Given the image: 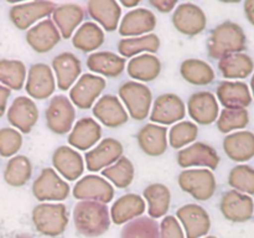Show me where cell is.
<instances>
[{
  "instance_id": "cell-1",
  "label": "cell",
  "mask_w": 254,
  "mask_h": 238,
  "mask_svg": "<svg viewBox=\"0 0 254 238\" xmlns=\"http://www.w3.org/2000/svg\"><path fill=\"white\" fill-rule=\"evenodd\" d=\"M247 47V36L238 24L225 21L211 31L207 41L210 57L221 60L230 55L241 54Z\"/></svg>"
},
{
  "instance_id": "cell-2",
  "label": "cell",
  "mask_w": 254,
  "mask_h": 238,
  "mask_svg": "<svg viewBox=\"0 0 254 238\" xmlns=\"http://www.w3.org/2000/svg\"><path fill=\"white\" fill-rule=\"evenodd\" d=\"M76 230L84 237H98L111 226V216L106 203L97 201H81L73 208Z\"/></svg>"
},
{
  "instance_id": "cell-3",
  "label": "cell",
  "mask_w": 254,
  "mask_h": 238,
  "mask_svg": "<svg viewBox=\"0 0 254 238\" xmlns=\"http://www.w3.org/2000/svg\"><path fill=\"white\" fill-rule=\"evenodd\" d=\"M32 222L41 235L57 237L68 225V211L64 203H40L32 210Z\"/></svg>"
},
{
  "instance_id": "cell-4",
  "label": "cell",
  "mask_w": 254,
  "mask_h": 238,
  "mask_svg": "<svg viewBox=\"0 0 254 238\" xmlns=\"http://www.w3.org/2000/svg\"><path fill=\"white\" fill-rule=\"evenodd\" d=\"M119 97L126 104L128 116L135 120H144L149 116L153 101L150 88L136 81L124 82L118 91Z\"/></svg>"
},
{
  "instance_id": "cell-5",
  "label": "cell",
  "mask_w": 254,
  "mask_h": 238,
  "mask_svg": "<svg viewBox=\"0 0 254 238\" xmlns=\"http://www.w3.org/2000/svg\"><path fill=\"white\" fill-rule=\"evenodd\" d=\"M179 186L198 201H207L215 195L217 182L208 169H186L179 175Z\"/></svg>"
},
{
  "instance_id": "cell-6",
  "label": "cell",
  "mask_w": 254,
  "mask_h": 238,
  "mask_svg": "<svg viewBox=\"0 0 254 238\" xmlns=\"http://www.w3.org/2000/svg\"><path fill=\"white\" fill-rule=\"evenodd\" d=\"M32 193L39 201H64L69 195V185L55 171V169H42L32 183Z\"/></svg>"
},
{
  "instance_id": "cell-7",
  "label": "cell",
  "mask_w": 254,
  "mask_h": 238,
  "mask_svg": "<svg viewBox=\"0 0 254 238\" xmlns=\"http://www.w3.org/2000/svg\"><path fill=\"white\" fill-rule=\"evenodd\" d=\"M74 118V107L66 96H55L50 101L46 109V124L50 130L59 135L68 133L73 125Z\"/></svg>"
},
{
  "instance_id": "cell-8",
  "label": "cell",
  "mask_w": 254,
  "mask_h": 238,
  "mask_svg": "<svg viewBox=\"0 0 254 238\" xmlns=\"http://www.w3.org/2000/svg\"><path fill=\"white\" fill-rule=\"evenodd\" d=\"M106 86V79L102 77L92 73L82 74L69 89V101L79 109L92 108Z\"/></svg>"
},
{
  "instance_id": "cell-9",
  "label": "cell",
  "mask_w": 254,
  "mask_h": 238,
  "mask_svg": "<svg viewBox=\"0 0 254 238\" xmlns=\"http://www.w3.org/2000/svg\"><path fill=\"white\" fill-rule=\"evenodd\" d=\"M56 9L54 1H30L17 2L10 7L9 17L10 21L19 30H27L32 24L47 17Z\"/></svg>"
},
{
  "instance_id": "cell-10",
  "label": "cell",
  "mask_w": 254,
  "mask_h": 238,
  "mask_svg": "<svg viewBox=\"0 0 254 238\" xmlns=\"http://www.w3.org/2000/svg\"><path fill=\"white\" fill-rule=\"evenodd\" d=\"M173 24L181 34L195 36L206 29L207 17L203 10L196 4L183 2L174 11Z\"/></svg>"
},
{
  "instance_id": "cell-11",
  "label": "cell",
  "mask_w": 254,
  "mask_h": 238,
  "mask_svg": "<svg viewBox=\"0 0 254 238\" xmlns=\"http://www.w3.org/2000/svg\"><path fill=\"white\" fill-rule=\"evenodd\" d=\"M220 210L223 217L231 222H247L253 217L254 201L246 193L230 190L223 193L220 202Z\"/></svg>"
},
{
  "instance_id": "cell-12",
  "label": "cell",
  "mask_w": 254,
  "mask_h": 238,
  "mask_svg": "<svg viewBox=\"0 0 254 238\" xmlns=\"http://www.w3.org/2000/svg\"><path fill=\"white\" fill-rule=\"evenodd\" d=\"M73 196L81 201H97L108 203L114 197V188L106 178L98 175H87L79 178L73 187Z\"/></svg>"
},
{
  "instance_id": "cell-13",
  "label": "cell",
  "mask_w": 254,
  "mask_h": 238,
  "mask_svg": "<svg viewBox=\"0 0 254 238\" xmlns=\"http://www.w3.org/2000/svg\"><path fill=\"white\" fill-rule=\"evenodd\" d=\"M56 89L52 69L46 63H35L30 67L27 73V81L25 83V91L31 98L42 101L47 99Z\"/></svg>"
},
{
  "instance_id": "cell-14",
  "label": "cell",
  "mask_w": 254,
  "mask_h": 238,
  "mask_svg": "<svg viewBox=\"0 0 254 238\" xmlns=\"http://www.w3.org/2000/svg\"><path fill=\"white\" fill-rule=\"evenodd\" d=\"M186 107L183 99L174 93H165L159 96L154 102L150 113V120L154 124L169 125L184 119Z\"/></svg>"
},
{
  "instance_id": "cell-15",
  "label": "cell",
  "mask_w": 254,
  "mask_h": 238,
  "mask_svg": "<svg viewBox=\"0 0 254 238\" xmlns=\"http://www.w3.org/2000/svg\"><path fill=\"white\" fill-rule=\"evenodd\" d=\"M176 216L184 226L186 238L205 237L211 228V220L207 211L195 203H188L180 207Z\"/></svg>"
},
{
  "instance_id": "cell-16",
  "label": "cell",
  "mask_w": 254,
  "mask_h": 238,
  "mask_svg": "<svg viewBox=\"0 0 254 238\" xmlns=\"http://www.w3.org/2000/svg\"><path fill=\"white\" fill-rule=\"evenodd\" d=\"M39 119V109L31 98L20 96L14 99L7 109V120L17 131L27 134Z\"/></svg>"
},
{
  "instance_id": "cell-17",
  "label": "cell",
  "mask_w": 254,
  "mask_h": 238,
  "mask_svg": "<svg viewBox=\"0 0 254 238\" xmlns=\"http://www.w3.org/2000/svg\"><path fill=\"white\" fill-rule=\"evenodd\" d=\"M123 155V145L113 138H106L86 153L87 170L99 171L113 165Z\"/></svg>"
},
{
  "instance_id": "cell-18",
  "label": "cell",
  "mask_w": 254,
  "mask_h": 238,
  "mask_svg": "<svg viewBox=\"0 0 254 238\" xmlns=\"http://www.w3.org/2000/svg\"><path fill=\"white\" fill-rule=\"evenodd\" d=\"M178 164L181 168L205 166L211 170H215L220 164V156L211 145L202 141H196L192 145L179 151Z\"/></svg>"
},
{
  "instance_id": "cell-19",
  "label": "cell",
  "mask_w": 254,
  "mask_h": 238,
  "mask_svg": "<svg viewBox=\"0 0 254 238\" xmlns=\"http://www.w3.org/2000/svg\"><path fill=\"white\" fill-rule=\"evenodd\" d=\"M188 111L191 118L201 125H208L217 120L220 108L216 96L211 92H196L189 98Z\"/></svg>"
},
{
  "instance_id": "cell-20",
  "label": "cell",
  "mask_w": 254,
  "mask_h": 238,
  "mask_svg": "<svg viewBox=\"0 0 254 238\" xmlns=\"http://www.w3.org/2000/svg\"><path fill=\"white\" fill-rule=\"evenodd\" d=\"M156 17L153 11L144 7L130 10L124 15L119 24V35L127 37L143 36L148 35L155 29Z\"/></svg>"
},
{
  "instance_id": "cell-21",
  "label": "cell",
  "mask_w": 254,
  "mask_h": 238,
  "mask_svg": "<svg viewBox=\"0 0 254 238\" xmlns=\"http://www.w3.org/2000/svg\"><path fill=\"white\" fill-rule=\"evenodd\" d=\"M26 41L37 54H45L51 51L61 41V34L54 21L46 19L27 30Z\"/></svg>"
},
{
  "instance_id": "cell-22",
  "label": "cell",
  "mask_w": 254,
  "mask_h": 238,
  "mask_svg": "<svg viewBox=\"0 0 254 238\" xmlns=\"http://www.w3.org/2000/svg\"><path fill=\"white\" fill-rule=\"evenodd\" d=\"M93 116L108 128H117L128 121V112L113 94L101 97L93 106Z\"/></svg>"
},
{
  "instance_id": "cell-23",
  "label": "cell",
  "mask_w": 254,
  "mask_h": 238,
  "mask_svg": "<svg viewBox=\"0 0 254 238\" xmlns=\"http://www.w3.org/2000/svg\"><path fill=\"white\" fill-rule=\"evenodd\" d=\"M52 69L56 74L59 89L67 91L71 89L81 74V61L72 52H62L52 60Z\"/></svg>"
},
{
  "instance_id": "cell-24",
  "label": "cell",
  "mask_w": 254,
  "mask_h": 238,
  "mask_svg": "<svg viewBox=\"0 0 254 238\" xmlns=\"http://www.w3.org/2000/svg\"><path fill=\"white\" fill-rule=\"evenodd\" d=\"M52 165L55 171L64 178L74 181L81 178L84 171V161L81 154L69 146H60L52 155Z\"/></svg>"
},
{
  "instance_id": "cell-25",
  "label": "cell",
  "mask_w": 254,
  "mask_h": 238,
  "mask_svg": "<svg viewBox=\"0 0 254 238\" xmlns=\"http://www.w3.org/2000/svg\"><path fill=\"white\" fill-rule=\"evenodd\" d=\"M217 99L225 108H247L252 103V94L247 83L223 81L216 89Z\"/></svg>"
},
{
  "instance_id": "cell-26",
  "label": "cell",
  "mask_w": 254,
  "mask_h": 238,
  "mask_svg": "<svg viewBox=\"0 0 254 238\" xmlns=\"http://www.w3.org/2000/svg\"><path fill=\"white\" fill-rule=\"evenodd\" d=\"M102 136V128L98 121L92 118H82L77 120L68 135V144L78 150H88L93 148Z\"/></svg>"
},
{
  "instance_id": "cell-27",
  "label": "cell",
  "mask_w": 254,
  "mask_h": 238,
  "mask_svg": "<svg viewBox=\"0 0 254 238\" xmlns=\"http://www.w3.org/2000/svg\"><path fill=\"white\" fill-rule=\"evenodd\" d=\"M139 146L149 156H160L168 149V129L163 125L149 123L136 135Z\"/></svg>"
},
{
  "instance_id": "cell-28",
  "label": "cell",
  "mask_w": 254,
  "mask_h": 238,
  "mask_svg": "<svg viewBox=\"0 0 254 238\" xmlns=\"http://www.w3.org/2000/svg\"><path fill=\"white\" fill-rule=\"evenodd\" d=\"M223 150L233 161L245 163L254 158V133L240 130L230 134L223 140Z\"/></svg>"
},
{
  "instance_id": "cell-29",
  "label": "cell",
  "mask_w": 254,
  "mask_h": 238,
  "mask_svg": "<svg viewBox=\"0 0 254 238\" xmlns=\"http://www.w3.org/2000/svg\"><path fill=\"white\" fill-rule=\"evenodd\" d=\"M145 212V201L136 193L121 196L111 207V221L116 225H124L128 221L140 217Z\"/></svg>"
},
{
  "instance_id": "cell-30",
  "label": "cell",
  "mask_w": 254,
  "mask_h": 238,
  "mask_svg": "<svg viewBox=\"0 0 254 238\" xmlns=\"http://www.w3.org/2000/svg\"><path fill=\"white\" fill-rule=\"evenodd\" d=\"M89 16L107 31H114L121 20L122 7L116 0H89L87 2Z\"/></svg>"
},
{
  "instance_id": "cell-31",
  "label": "cell",
  "mask_w": 254,
  "mask_h": 238,
  "mask_svg": "<svg viewBox=\"0 0 254 238\" xmlns=\"http://www.w3.org/2000/svg\"><path fill=\"white\" fill-rule=\"evenodd\" d=\"M83 17V7L74 2L59 5L52 12V21L64 39H69L73 35L74 30L81 24Z\"/></svg>"
},
{
  "instance_id": "cell-32",
  "label": "cell",
  "mask_w": 254,
  "mask_h": 238,
  "mask_svg": "<svg viewBox=\"0 0 254 238\" xmlns=\"http://www.w3.org/2000/svg\"><path fill=\"white\" fill-rule=\"evenodd\" d=\"M126 59L109 51L94 52L87 59L88 69L106 77H118L126 68Z\"/></svg>"
},
{
  "instance_id": "cell-33",
  "label": "cell",
  "mask_w": 254,
  "mask_h": 238,
  "mask_svg": "<svg viewBox=\"0 0 254 238\" xmlns=\"http://www.w3.org/2000/svg\"><path fill=\"white\" fill-rule=\"evenodd\" d=\"M127 72L131 78L141 82L154 81L161 72V62L151 54L135 56L128 62Z\"/></svg>"
},
{
  "instance_id": "cell-34",
  "label": "cell",
  "mask_w": 254,
  "mask_h": 238,
  "mask_svg": "<svg viewBox=\"0 0 254 238\" xmlns=\"http://www.w3.org/2000/svg\"><path fill=\"white\" fill-rule=\"evenodd\" d=\"M143 195L148 202L149 217L156 220L166 215L171 201V193L168 186L163 183H151L146 186Z\"/></svg>"
},
{
  "instance_id": "cell-35",
  "label": "cell",
  "mask_w": 254,
  "mask_h": 238,
  "mask_svg": "<svg viewBox=\"0 0 254 238\" xmlns=\"http://www.w3.org/2000/svg\"><path fill=\"white\" fill-rule=\"evenodd\" d=\"M218 69L225 78L243 79L253 72L254 62L252 57L241 52L221 59L218 62Z\"/></svg>"
},
{
  "instance_id": "cell-36",
  "label": "cell",
  "mask_w": 254,
  "mask_h": 238,
  "mask_svg": "<svg viewBox=\"0 0 254 238\" xmlns=\"http://www.w3.org/2000/svg\"><path fill=\"white\" fill-rule=\"evenodd\" d=\"M104 42V32L99 25L93 21L82 24L72 37V44L83 52H91L99 49Z\"/></svg>"
},
{
  "instance_id": "cell-37",
  "label": "cell",
  "mask_w": 254,
  "mask_h": 238,
  "mask_svg": "<svg viewBox=\"0 0 254 238\" xmlns=\"http://www.w3.org/2000/svg\"><path fill=\"white\" fill-rule=\"evenodd\" d=\"M160 47V39L155 34L143 35L138 37H127L118 42V52L123 59L134 57L141 52L153 55Z\"/></svg>"
},
{
  "instance_id": "cell-38",
  "label": "cell",
  "mask_w": 254,
  "mask_h": 238,
  "mask_svg": "<svg viewBox=\"0 0 254 238\" xmlns=\"http://www.w3.org/2000/svg\"><path fill=\"white\" fill-rule=\"evenodd\" d=\"M180 73L185 81L196 86H206L215 79V71L207 62L197 59H189L181 63Z\"/></svg>"
},
{
  "instance_id": "cell-39",
  "label": "cell",
  "mask_w": 254,
  "mask_h": 238,
  "mask_svg": "<svg viewBox=\"0 0 254 238\" xmlns=\"http://www.w3.org/2000/svg\"><path fill=\"white\" fill-rule=\"evenodd\" d=\"M32 174L31 161L25 155H15L7 161L4 170L5 182L12 187L26 185Z\"/></svg>"
},
{
  "instance_id": "cell-40",
  "label": "cell",
  "mask_w": 254,
  "mask_h": 238,
  "mask_svg": "<svg viewBox=\"0 0 254 238\" xmlns=\"http://www.w3.org/2000/svg\"><path fill=\"white\" fill-rule=\"evenodd\" d=\"M26 79V67L19 60H0V84L10 91H20Z\"/></svg>"
},
{
  "instance_id": "cell-41",
  "label": "cell",
  "mask_w": 254,
  "mask_h": 238,
  "mask_svg": "<svg viewBox=\"0 0 254 238\" xmlns=\"http://www.w3.org/2000/svg\"><path fill=\"white\" fill-rule=\"evenodd\" d=\"M121 238H160V227L150 217L134 218L124 226Z\"/></svg>"
},
{
  "instance_id": "cell-42",
  "label": "cell",
  "mask_w": 254,
  "mask_h": 238,
  "mask_svg": "<svg viewBox=\"0 0 254 238\" xmlns=\"http://www.w3.org/2000/svg\"><path fill=\"white\" fill-rule=\"evenodd\" d=\"M102 176L108 178L118 188H126L133 182L134 165L128 158L122 156L113 165L103 169Z\"/></svg>"
},
{
  "instance_id": "cell-43",
  "label": "cell",
  "mask_w": 254,
  "mask_h": 238,
  "mask_svg": "<svg viewBox=\"0 0 254 238\" xmlns=\"http://www.w3.org/2000/svg\"><path fill=\"white\" fill-rule=\"evenodd\" d=\"M250 123V113L246 108H225L217 118V129L221 133H230L243 129Z\"/></svg>"
},
{
  "instance_id": "cell-44",
  "label": "cell",
  "mask_w": 254,
  "mask_h": 238,
  "mask_svg": "<svg viewBox=\"0 0 254 238\" xmlns=\"http://www.w3.org/2000/svg\"><path fill=\"white\" fill-rule=\"evenodd\" d=\"M228 183L233 190L254 195V169L250 165H237L230 171Z\"/></svg>"
},
{
  "instance_id": "cell-45",
  "label": "cell",
  "mask_w": 254,
  "mask_h": 238,
  "mask_svg": "<svg viewBox=\"0 0 254 238\" xmlns=\"http://www.w3.org/2000/svg\"><path fill=\"white\" fill-rule=\"evenodd\" d=\"M198 128L195 123L181 120L169 130V143L174 149H181L197 138Z\"/></svg>"
},
{
  "instance_id": "cell-46",
  "label": "cell",
  "mask_w": 254,
  "mask_h": 238,
  "mask_svg": "<svg viewBox=\"0 0 254 238\" xmlns=\"http://www.w3.org/2000/svg\"><path fill=\"white\" fill-rule=\"evenodd\" d=\"M22 145V135L12 128L0 129V156L12 158Z\"/></svg>"
},
{
  "instance_id": "cell-47",
  "label": "cell",
  "mask_w": 254,
  "mask_h": 238,
  "mask_svg": "<svg viewBox=\"0 0 254 238\" xmlns=\"http://www.w3.org/2000/svg\"><path fill=\"white\" fill-rule=\"evenodd\" d=\"M159 227L160 238H185L180 222L174 216H165Z\"/></svg>"
},
{
  "instance_id": "cell-48",
  "label": "cell",
  "mask_w": 254,
  "mask_h": 238,
  "mask_svg": "<svg viewBox=\"0 0 254 238\" xmlns=\"http://www.w3.org/2000/svg\"><path fill=\"white\" fill-rule=\"evenodd\" d=\"M149 4L160 12H170L178 5V0H149Z\"/></svg>"
},
{
  "instance_id": "cell-49",
  "label": "cell",
  "mask_w": 254,
  "mask_h": 238,
  "mask_svg": "<svg viewBox=\"0 0 254 238\" xmlns=\"http://www.w3.org/2000/svg\"><path fill=\"white\" fill-rule=\"evenodd\" d=\"M10 91L9 88L4 87L2 84H0V118L5 114V111H6V104H7V99H9Z\"/></svg>"
},
{
  "instance_id": "cell-50",
  "label": "cell",
  "mask_w": 254,
  "mask_h": 238,
  "mask_svg": "<svg viewBox=\"0 0 254 238\" xmlns=\"http://www.w3.org/2000/svg\"><path fill=\"white\" fill-rule=\"evenodd\" d=\"M245 14L248 21L254 26V0H247L245 2Z\"/></svg>"
},
{
  "instance_id": "cell-51",
  "label": "cell",
  "mask_w": 254,
  "mask_h": 238,
  "mask_svg": "<svg viewBox=\"0 0 254 238\" xmlns=\"http://www.w3.org/2000/svg\"><path fill=\"white\" fill-rule=\"evenodd\" d=\"M140 4V0H122L121 4L126 7H135Z\"/></svg>"
},
{
  "instance_id": "cell-52",
  "label": "cell",
  "mask_w": 254,
  "mask_h": 238,
  "mask_svg": "<svg viewBox=\"0 0 254 238\" xmlns=\"http://www.w3.org/2000/svg\"><path fill=\"white\" fill-rule=\"evenodd\" d=\"M251 89H252V94L254 98V74L252 76V79H251Z\"/></svg>"
},
{
  "instance_id": "cell-53",
  "label": "cell",
  "mask_w": 254,
  "mask_h": 238,
  "mask_svg": "<svg viewBox=\"0 0 254 238\" xmlns=\"http://www.w3.org/2000/svg\"><path fill=\"white\" fill-rule=\"evenodd\" d=\"M15 238H31V237H30L29 235H19V236H16Z\"/></svg>"
},
{
  "instance_id": "cell-54",
  "label": "cell",
  "mask_w": 254,
  "mask_h": 238,
  "mask_svg": "<svg viewBox=\"0 0 254 238\" xmlns=\"http://www.w3.org/2000/svg\"><path fill=\"white\" fill-rule=\"evenodd\" d=\"M205 238H217V237H215V236H205Z\"/></svg>"
}]
</instances>
